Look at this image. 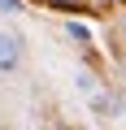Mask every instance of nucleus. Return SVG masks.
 Instances as JSON below:
<instances>
[{
  "mask_svg": "<svg viewBox=\"0 0 126 130\" xmlns=\"http://www.w3.org/2000/svg\"><path fill=\"white\" fill-rule=\"evenodd\" d=\"M22 70V39L13 30H0V74H18Z\"/></svg>",
  "mask_w": 126,
  "mask_h": 130,
  "instance_id": "nucleus-1",
  "label": "nucleus"
},
{
  "mask_svg": "<svg viewBox=\"0 0 126 130\" xmlns=\"http://www.w3.org/2000/svg\"><path fill=\"white\" fill-rule=\"evenodd\" d=\"M91 108L104 113V117H117V113H122V100H117L113 91H96V95H91Z\"/></svg>",
  "mask_w": 126,
  "mask_h": 130,
  "instance_id": "nucleus-2",
  "label": "nucleus"
},
{
  "mask_svg": "<svg viewBox=\"0 0 126 130\" xmlns=\"http://www.w3.org/2000/svg\"><path fill=\"white\" fill-rule=\"evenodd\" d=\"M74 83H78V91H83L87 100L100 91V83H96V74H91V70H78V74H74Z\"/></svg>",
  "mask_w": 126,
  "mask_h": 130,
  "instance_id": "nucleus-3",
  "label": "nucleus"
},
{
  "mask_svg": "<svg viewBox=\"0 0 126 130\" xmlns=\"http://www.w3.org/2000/svg\"><path fill=\"white\" fill-rule=\"evenodd\" d=\"M65 35H70V39H74L78 48H83V43H91V30H87L83 22H65Z\"/></svg>",
  "mask_w": 126,
  "mask_h": 130,
  "instance_id": "nucleus-4",
  "label": "nucleus"
},
{
  "mask_svg": "<svg viewBox=\"0 0 126 130\" xmlns=\"http://www.w3.org/2000/svg\"><path fill=\"white\" fill-rule=\"evenodd\" d=\"M0 13H22V0H0Z\"/></svg>",
  "mask_w": 126,
  "mask_h": 130,
  "instance_id": "nucleus-5",
  "label": "nucleus"
}]
</instances>
